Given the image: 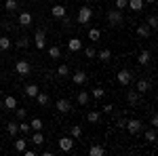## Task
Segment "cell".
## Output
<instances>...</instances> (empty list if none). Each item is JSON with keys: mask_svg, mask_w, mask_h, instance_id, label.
<instances>
[{"mask_svg": "<svg viewBox=\"0 0 158 156\" xmlns=\"http://www.w3.org/2000/svg\"><path fill=\"white\" fill-rule=\"evenodd\" d=\"M146 141L148 144H154V141H156V131H154V129L146 131Z\"/></svg>", "mask_w": 158, "mask_h": 156, "instance_id": "cell-35", "label": "cell"}, {"mask_svg": "<svg viewBox=\"0 0 158 156\" xmlns=\"http://www.w3.org/2000/svg\"><path fill=\"white\" fill-rule=\"evenodd\" d=\"M30 70H32V68H30V63H27L25 59H19L17 63H15V72L19 74V76H27Z\"/></svg>", "mask_w": 158, "mask_h": 156, "instance_id": "cell-6", "label": "cell"}, {"mask_svg": "<svg viewBox=\"0 0 158 156\" xmlns=\"http://www.w3.org/2000/svg\"><path fill=\"white\" fill-rule=\"evenodd\" d=\"M72 80H74V84H85L86 82V74L82 72V70H78V72L72 74Z\"/></svg>", "mask_w": 158, "mask_h": 156, "instance_id": "cell-13", "label": "cell"}, {"mask_svg": "<svg viewBox=\"0 0 158 156\" xmlns=\"http://www.w3.org/2000/svg\"><path fill=\"white\" fill-rule=\"evenodd\" d=\"M19 131L21 133H30V124H27V122H21V124H19Z\"/></svg>", "mask_w": 158, "mask_h": 156, "instance_id": "cell-43", "label": "cell"}, {"mask_svg": "<svg viewBox=\"0 0 158 156\" xmlns=\"http://www.w3.org/2000/svg\"><path fill=\"white\" fill-rule=\"evenodd\" d=\"M34 99H36L40 106H47V103H49V95H47V93H42V91H38V95L34 97Z\"/></svg>", "mask_w": 158, "mask_h": 156, "instance_id": "cell-26", "label": "cell"}, {"mask_svg": "<svg viewBox=\"0 0 158 156\" xmlns=\"http://www.w3.org/2000/svg\"><path fill=\"white\" fill-rule=\"evenodd\" d=\"M44 44H47V34H44L42 30H36V34H34V47H36L38 51H42Z\"/></svg>", "mask_w": 158, "mask_h": 156, "instance_id": "cell-5", "label": "cell"}, {"mask_svg": "<svg viewBox=\"0 0 158 156\" xmlns=\"http://www.w3.org/2000/svg\"><path fill=\"white\" fill-rule=\"evenodd\" d=\"M143 2H148V4H154V2H156V0H143Z\"/></svg>", "mask_w": 158, "mask_h": 156, "instance_id": "cell-46", "label": "cell"}, {"mask_svg": "<svg viewBox=\"0 0 158 156\" xmlns=\"http://www.w3.org/2000/svg\"><path fill=\"white\" fill-rule=\"evenodd\" d=\"M15 114H17V118H19V120H23L25 116H27V112H25L23 108H15Z\"/></svg>", "mask_w": 158, "mask_h": 156, "instance_id": "cell-40", "label": "cell"}, {"mask_svg": "<svg viewBox=\"0 0 158 156\" xmlns=\"http://www.w3.org/2000/svg\"><path fill=\"white\" fill-rule=\"evenodd\" d=\"M17 6H19V4H17V0H6V2H4V9H6L9 13H13Z\"/></svg>", "mask_w": 158, "mask_h": 156, "instance_id": "cell-34", "label": "cell"}, {"mask_svg": "<svg viewBox=\"0 0 158 156\" xmlns=\"http://www.w3.org/2000/svg\"><path fill=\"white\" fill-rule=\"evenodd\" d=\"M51 15H53L55 19H61V17L68 15V9H65L63 4H53V6H51Z\"/></svg>", "mask_w": 158, "mask_h": 156, "instance_id": "cell-8", "label": "cell"}, {"mask_svg": "<svg viewBox=\"0 0 158 156\" xmlns=\"http://www.w3.org/2000/svg\"><path fill=\"white\" fill-rule=\"evenodd\" d=\"M137 34H139V36H143V38H148L150 36V34H152V27H150V25H137Z\"/></svg>", "mask_w": 158, "mask_h": 156, "instance_id": "cell-19", "label": "cell"}, {"mask_svg": "<svg viewBox=\"0 0 158 156\" xmlns=\"http://www.w3.org/2000/svg\"><path fill=\"white\" fill-rule=\"evenodd\" d=\"M150 124H152V129H156V127H158V116H156V114L150 118Z\"/></svg>", "mask_w": 158, "mask_h": 156, "instance_id": "cell-44", "label": "cell"}, {"mask_svg": "<svg viewBox=\"0 0 158 156\" xmlns=\"http://www.w3.org/2000/svg\"><path fill=\"white\" fill-rule=\"evenodd\" d=\"M150 59H152L150 51H141V53H139V57H137V63H139V65H148Z\"/></svg>", "mask_w": 158, "mask_h": 156, "instance_id": "cell-14", "label": "cell"}, {"mask_svg": "<svg viewBox=\"0 0 158 156\" xmlns=\"http://www.w3.org/2000/svg\"><path fill=\"white\" fill-rule=\"evenodd\" d=\"M23 154H25V156H36V150H27V148H25Z\"/></svg>", "mask_w": 158, "mask_h": 156, "instance_id": "cell-45", "label": "cell"}, {"mask_svg": "<svg viewBox=\"0 0 158 156\" xmlns=\"http://www.w3.org/2000/svg\"><path fill=\"white\" fill-rule=\"evenodd\" d=\"M19 25H23V27H30V25H32V13H27V11L19 13Z\"/></svg>", "mask_w": 158, "mask_h": 156, "instance_id": "cell-11", "label": "cell"}, {"mask_svg": "<svg viewBox=\"0 0 158 156\" xmlns=\"http://www.w3.org/2000/svg\"><path fill=\"white\" fill-rule=\"evenodd\" d=\"M86 120H89V122H99V120H101V112H97V110L89 112V114H86Z\"/></svg>", "mask_w": 158, "mask_h": 156, "instance_id": "cell-24", "label": "cell"}, {"mask_svg": "<svg viewBox=\"0 0 158 156\" xmlns=\"http://www.w3.org/2000/svg\"><path fill=\"white\" fill-rule=\"evenodd\" d=\"M127 101H129V106H137L139 103V93L137 91H129L127 93Z\"/></svg>", "mask_w": 158, "mask_h": 156, "instance_id": "cell-15", "label": "cell"}, {"mask_svg": "<svg viewBox=\"0 0 158 156\" xmlns=\"http://www.w3.org/2000/svg\"><path fill=\"white\" fill-rule=\"evenodd\" d=\"M49 57L51 59H59L61 57V48L59 47H51L49 48Z\"/></svg>", "mask_w": 158, "mask_h": 156, "instance_id": "cell-33", "label": "cell"}, {"mask_svg": "<svg viewBox=\"0 0 158 156\" xmlns=\"http://www.w3.org/2000/svg\"><path fill=\"white\" fill-rule=\"evenodd\" d=\"M108 21H110V25H120L122 23V13L118 11V9L110 11L108 13Z\"/></svg>", "mask_w": 158, "mask_h": 156, "instance_id": "cell-7", "label": "cell"}, {"mask_svg": "<svg viewBox=\"0 0 158 156\" xmlns=\"http://www.w3.org/2000/svg\"><path fill=\"white\" fill-rule=\"evenodd\" d=\"M68 48H70L72 53H78V51L82 48V40H80V38H70V40H68Z\"/></svg>", "mask_w": 158, "mask_h": 156, "instance_id": "cell-10", "label": "cell"}, {"mask_svg": "<svg viewBox=\"0 0 158 156\" xmlns=\"http://www.w3.org/2000/svg\"><path fill=\"white\" fill-rule=\"evenodd\" d=\"M57 76H61V78H65V76H70V68H68L65 63H61L59 68H57Z\"/></svg>", "mask_w": 158, "mask_h": 156, "instance_id": "cell-30", "label": "cell"}, {"mask_svg": "<svg viewBox=\"0 0 158 156\" xmlns=\"http://www.w3.org/2000/svg\"><path fill=\"white\" fill-rule=\"evenodd\" d=\"M89 93H86V91H78V103H80V106H86V103H89Z\"/></svg>", "mask_w": 158, "mask_h": 156, "instance_id": "cell-28", "label": "cell"}, {"mask_svg": "<svg viewBox=\"0 0 158 156\" xmlns=\"http://www.w3.org/2000/svg\"><path fill=\"white\" fill-rule=\"evenodd\" d=\"M148 91H150V82L148 80H139L137 82V93L141 95V93H148Z\"/></svg>", "mask_w": 158, "mask_h": 156, "instance_id": "cell-23", "label": "cell"}, {"mask_svg": "<svg viewBox=\"0 0 158 156\" xmlns=\"http://www.w3.org/2000/svg\"><path fill=\"white\" fill-rule=\"evenodd\" d=\"M55 108L59 110L61 114H68V112H72V106H70V101H68V99H59V101L55 103Z\"/></svg>", "mask_w": 158, "mask_h": 156, "instance_id": "cell-9", "label": "cell"}, {"mask_svg": "<svg viewBox=\"0 0 158 156\" xmlns=\"http://www.w3.org/2000/svg\"><path fill=\"white\" fill-rule=\"evenodd\" d=\"M32 144L34 145H42L44 144V133L42 131H34V135H32Z\"/></svg>", "mask_w": 158, "mask_h": 156, "instance_id": "cell-17", "label": "cell"}, {"mask_svg": "<svg viewBox=\"0 0 158 156\" xmlns=\"http://www.w3.org/2000/svg\"><path fill=\"white\" fill-rule=\"evenodd\" d=\"M30 129H32V131H42V129H44V122H42L40 118H32V122H30Z\"/></svg>", "mask_w": 158, "mask_h": 156, "instance_id": "cell-20", "label": "cell"}, {"mask_svg": "<svg viewBox=\"0 0 158 156\" xmlns=\"http://www.w3.org/2000/svg\"><path fill=\"white\" fill-rule=\"evenodd\" d=\"M99 38H101V32H99L97 27H93V30H89V40H93V42H97Z\"/></svg>", "mask_w": 158, "mask_h": 156, "instance_id": "cell-29", "label": "cell"}, {"mask_svg": "<svg viewBox=\"0 0 158 156\" xmlns=\"http://www.w3.org/2000/svg\"><path fill=\"white\" fill-rule=\"evenodd\" d=\"M38 91H40V89H38L36 84H27V86H25V95L27 97H36Z\"/></svg>", "mask_w": 158, "mask_h": 156, "instance_id": "cell-25", "label": "cell"}, {"mask_svg": "<svg viewBox=\"0 0 158 156\" xmlns=\"http://www.w3.org/2000/svg\"><path fill=\"white\" fill-rule=\"evenodd\" d=\"M112 103H106V106H101V112H103V114H112Z\"/></svg>", "mask_w": 158, "mask_h": 156, "instance_id": "cell-42", "label": "cell"}, {"mask_svg": "<svg viewBox=\"0 0 158 156\" xmlns=\"http://www.w3.org/2000/svg\"><path fill=\"white\" fill-rule=\"evenodd\" d=\"M148 25H150L152 30H156V27H158V19H156V15H150V17H148Z\"/></svg>", "mask_w": 158, "mask_h": 156, "instance_id": "cell-37", "label": "cell"}, {"mask_svg": "<svg viewBox=\"0 0 158 156\" xmlns=\"http://www.w3.org/2000/svg\"><path fill=\"white\" fill-rule=\"evenodd\" d=\"M80 135H82V127H80V124H74L72 129H70V137L76 139V137H80Z\"/></svg>", "mask_w": 158, "mask_h": 156, "instance_id": "cell-31", "label": "cell"}, {"mask_svg": "<svg viewBox=\"0 0 158 156\" xmlns=\"http://www.w3.org/2000/svg\"><path fill=\"white\" fill-rule=\"evenodd\" d=\"M17 47L19 48H27L30 47V40H27V38H19V40H17Z\"/></svg>", "mask_w": 158, "mask_h": 156, "instance_id": "cell-39", "label": "cell"}, {"mask_svg": "<svg viewBox=\"0 0 158 156\" xmlns=\"http://www.w3.org/2000/svg\"><path fill=\"white\" fill-rule=\"evenodd\" d=\"M85 55L89 57V59H95V55H97V53H95V48H93V47H86L85 48Z\"/></svg>", "mask_w": 158, "mask_h": 156, "instance_id": "cell-38", "label": "cell"}, {"mask_svg": "<svg viewBox=\"0 0 158 156\" xmlns=\"http://www.w3.org/2000/svg\"><path fill=\"white\" fill-rule=\"evenodd\" d=\"M25 148H27V139H25V137H19V139H15V150H17V152H23Z\"/></svg>", "mask_w": 158, "mask_h": 156, "instance_id": "cell-21", "label": "cell"}, {"mask_svg": "<svg viewBox=\"0 0 158 156\" xmlns=\"http://www.w3.org/2000/svg\"><path fill=\"white\" fill-rule=\"evenodd\" d=\"M124 127H127V131L131 133V135H137V133L143 131V122L139 118H129L127 122H124Z\"/></svg>", "mask_w": 158, "mask_h": 156, "instance_id": "cell-1", "label": "cell"}, {"mask_svg": "<svg viewBox=\"0 0 158 156\" xmlns=\"http://www.w3.org/2000/svg\"><path fill=\"white\" fill-rule=\"evenodd\" d=\"M4 108H6V110H15V108H17V99H15L13 95L4 97Z\"/></svg>", "mask_w": 158, "mask_h": 156, "instance_id": "cell-22", "label": "cell"}, {"mask_svg": "<svg viewBox=\"0 0 158 156\" xmlns=\"http://www.w3.org/2000/svg\"><path fill=\"white\" fill-rule=\"evenodd\" d=\"M6 131H9V135H17V133H19V124H17V122H9V124H6Z\"/></svg>", "mask_w": 158, "mask_h": 156, "instance_id": "cell-32", "label": "cell"}, {"mask_svg": "<svg viewBox=\"0 0 158 156\" xmlns=\"http://www.w3.org/2000/svg\"><path fill=\"white\" fill-rule=\"evenodd\" d=\"M127 2H129V0H116L114 4H116V9H118V11H122V9H127Z\"/></svg>", "mask_w": 158, "mask_h": 156, "instance_id": "cell-41", "label": "cell"}, {"mask_svg": "<svg viewBox=\"0 0 158 156\" xmlns=\"http://www.w3.org/2000/svg\"><path fill=\"white\" fill-rule=\"evenodd\" d=\"M89 154L91 156H103L106 154V148H103V145H91V148H89Z\"/></svg>", "mask_w": 158, "mask_h": 156, "instance_id": "cell-18", "label": "cell"}, {"mask_svg": "<svg viewBox=\"0 0 158 156\" xmlns=\"http://www.w3.org/2000/svg\"><path fill=\"white\" fill-rule=\"evenodd\" d=\"M57 145H59L61 152H70V150L74 148V137H70V135H63V137H59Z\"/></svg>", "mask_w": 158, "mask_h": 156, "instance_id": "cell-3", "label": "cell"}, {"mask_svg": "<svg viewBox=\"0 0 158 156\" xmlns=\"http://www.w3.org/2000/svg\"><path fill=\"white\" fill-rule=\"evenodd\" d=\"M91 17H93L91 6H80V9H78V23L80 25H86L89 21H91Z\"/></svg>", "mask_w": 158, "mask_h": 156, "instance_id": "cell-2", "label": "cell"}, {"mask_svg": "<svg viewBox=\"0 0 158 156\" xmlns=\"http://www.w3.org/2000/svg\"><path fill=\"white\" fill-rule=\"evenodd\" d=\"M127 6H129L131 11L139 13L141 9H143V6H146V2H143V0H129V2H127Z\"/></svg>", "mask_w": 158, "mask_h": 156, "instance_id": "cell-12", "label": "cell"}, {"mask_svg": "<svg viewBox=\"0 0 158 156\" xmlns=\"http://www.w3.org/2000/svg\"><path fill=\"white\" fill-rule=\"evenodd\" d=\"M9 48H11V38L0 36V51H9Z\"/></svg>", "mask_w": 158, "mask_h": 156, "instance_id": "cell-27", "label": "cell"}, {"mask_svg": "<svg viewBox=\"0 0 158 156\" xmlns=\"http://www.w3.org/2000/svg\"><path fill=\"white\" fill-rule=\"evenodd\" d=\"M91 95L95 97V99H101V97L106 95V91H103L101 86H97V89H93V91H91Z\"/></svg>", "mask_w": 158, "mask_h": 156, "instance_id": "cell-36", "label": "cell"}, {"mask_svg": "<svg viewBox=\"0 0 158 156\" xmlns=\"http://www.w3.org/2000/svg\"><path fill=\"white\" fill-rule=\"evenodd\" d=\"M95 57H97L99 61H110V59H112V51H110V48H101Z\"/></svg>", "mask_w": 158, "mask_h": 156, "instance_id": "cell-16", "label": "cell"}, {"mask_svg": "<svg viewBox=\"0 0 158 156\" xmlns=\"http://www.w3.org/2000/svg\"><path fill=\"white\" fill-rule=\"evenodd\" d=\"M116 80L120 84H124V86H129L131 80H133V72H131V70H120V72L116 74Z\"/></svg>", "mask_w": 158, "mask_h": 156, "instance_id": "cell-4", "label": "cell"}]
</instances>
